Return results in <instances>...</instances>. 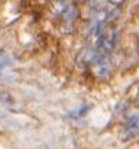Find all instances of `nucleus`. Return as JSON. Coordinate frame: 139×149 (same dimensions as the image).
I'll return each mask as SVG.
<instances>
[{"label": "nucleus", "instance_id": "obj_1", "mask_svg": "<svg viewBox=\"0 0 139 149\" xmlns=\"http://www.w3.org/2000/svg\"><path fill=\"white\" fill-rule=\"evenodd\" d=\"M116 42H117V31H116V28L113 25H105L103 29H102L101 36H99L98 44H96L98 55L105 57V58L107 55H110V53L114 50Z\"/></svg>", "mask_w": 139, "mask_h": 149}, {"label": "nucleus", "instance_id": "obj_2", "mask_svg": "<svg viewBox=\"0 0 139 149\" xmlns=\"http://www.w3.org/2000/svg\"><path fill=\"white\" fill-rule=\"evenodd\" d=\"M90 66H91L92 74L96 76V77H105L109 73V70H110V64H109L107 58L101 57V55H98L95 58V61Z\"/></svg>", "mask_w": 139, "mask_h": 149}, {"label": "nucleus", "instance_id": "obj_3", "mask_svg": "<svg viewBox=\"0 0 139 149\" xmlns=\"http://www.w3.org/2000/svg\"><path fill=\"white\" fill-rule=\"evenodd\" d=\"M98 57V51H96V48L91 47V46H88V47H84L80 50V53L77 54V57H76V62L79 65H91L95 58Z\"/></svg>", "mask_w": 139, "mask_h": 149}, {"label": "nucleus", "instance_id": "obj_4", "mask_svg": "<svg viewBox=\"0 0 139 149\" xmlns=\"http://www.w3.org/2000/svg\"><path fill=\"white\" fill-rule=\"evenodd\" d=\"M138 130H139V116L138 115H132V116L128 117V120H127L125 126H124L123 130L124 139H128L129 137L135 135L138 133Z\"/></svg>", "mask_w": 139, "mask_h": 149}, {"label": "nucleus", "instance_id": "obj_5", "mask_svg": "<svg viewBox=\"0 0 139 149\" xmlns=\"http://www.w3.org/2000/svg\"><path fill=\"white\" fill-rule=\"evenodd\" d=\"M0 101L4 104L6 107H11L14 101H12V98H11L10 94H7V93H0Z\"/></svg>", "mask_w": 139, "mask_h": 149}, {"label": "nucleus", "instance_id": "obj_6", "mask_svg": "<svg viewBox=\"0 0 139 149\" xmlns=\"http://www.w3.org/2000/svg\"><path fill=\"white\" fill-rule=\"evenodd\" d=\"M88 111V107H81L80 111H76L75 113H72V115H77L76 117H83L84 115H86V112Z\"/></svg>", "mask_w": 139, "mask_h": 149}, {"label": "nucleus", "instance_id": "obj_7", "mask_svg": "<svg viewBox=\"0 0 139 149\" xmlns=\"http://www.w3.org/2000/svg\"><path fill=\"white\" fill-rule=\"evenodd\" d=\"M4 65H7V58H4V57L0 55V69H1Z\"/></svg>", "mask_w": 139, "mask_h": 149}, {"label": "nucleus", "instance_id": "obj_8", "mask_svg": "<svg viewBox=\"0 0 139 149\" xmlns=\"http://www.w3.org/2000/svg\"><path fill=\"white\" fill-rule=\"evenodd\" d=\"M138 101H139V91H138Z\"/></svg>", "mask_w": 139, "mask_h": 149}]
</instances>
